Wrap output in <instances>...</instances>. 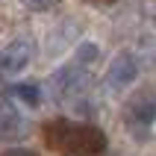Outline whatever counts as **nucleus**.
<instances>
[{"instance_id":"nucleus-1","label":"nucleus","mask_w":156,"mask_h":156,"mask_svg":"<svg viewBox=\"0 0 156 156\" xmlns=\"http://www.w3.org/2000/svg\"><path fill=\"white\" fill-rule=\"evenodd\" d=\"M41 139L50 150L65 156H100L109 144V139L100 127L86 121H68V118L47 121L41 127Z\"/></svg>"},{"instance_id":"nucleus-2","label":"nucleus","mask_w":156,"mask_h":156,"mask_svg":"<svg viewBox=\"0 0 156 156\" xmlns=\"http://www.w3.org/2000/svg\"><path fill=\"white\" fill-rule=\"evenodd\" d=\"M91 83H94V68H86L74 59L50 77V88L56 100H62V103H80L86 97V91L91 88Z\"/></svg>"},{"instance_id":"nucleus-3","label":"nucleus","mask_w":156,"mask_h":156,"mask_svg":"<svg viewBox=\"0 0 156 156\" xmlns=\"http://www.w3.org/2000/svg\"><path fill=\"white\" fill-rule=\"evenodd\" d=\"M121 121L127 124V130L136 139L150 136V127L156 121V91L153 88H141V91L127 97V103L121 109Z\"/></svg>"},{"instance_id":"nucleus-4","label":"nucleus","mask_w":156,"mask_h":156,"mask_svg":"<svg viewBox=\"0 0 156 156\" xmlns=\"http://www.w3.org/2000/svg\"><path fill=\"white\" fill-rule=\"evenodd\" d=\"M141 74V62L133 50H121L109 62V68L103 74V91L106 94H121L124 88H130Z\"/></svg>"},{"instance_id":"nucleus-5","label":"nucleus","mask_w":156,"mask_h":156,"mask_svg":"<svg viewBox=\"0 0 156 156\" xmlns=\"http://www.w3.org/2000/svg\"><path fill=\"white\" fill-rule=\"evenodd\" d=\"M33 59H35V41L30 35H18L15 41H9L0 50V80L3 77H18L21 71L30 68Z\"/></svg>"},{"instance_id":"nucleus-6","label":"nucleus","mask_w":156,"mask_h":156,"mask_svg":"<svg viewBox=\"0 0 156 156\" xmlns=\"http://www.w3.org/2000/svg\"><path fill=\"white\" fill-rule=\"evenodd\" d=\"M30 136V118L12 100H0V141H21Z\"/></svg>"},{"instance_id":"nucleus-7","label":"nucleus","mask_w":156,"mask_h":156,"mask_svg":"<svg viewBox=\"0 0 156 156\" xmlns=\"http://www.w3.org/2000/svg\"><path fill=\"white\" fill-rule=\"evenodd\" d=\"M3 97L12 100V103H24L30 109H38L41 106V86L38 83H12V86L3 88Z\"/></svg>"},{"instance_id":"nucleus-8","label":"nucleus","mask_w":156,"mask_h":156,"mask_svg":"<svg viewBox=\"0 0 156 156\" xmlns=\"http://www.w3.org/2000/svg\"><path fill=\"white\" fill-rule=\"evenodd\" d=\"M62 0H21V6L30 9V12H50V9H56Z\"/></svg>"},{"instance_id":"nucleus-9","label":"nucleus","mask_w":156,"mask_h":156,"mask_svg":"<svg viewBox=\"0 0 156 156\" xmlns=\"http://www.w3.org/2000/svg\"><path fill=\"white\" fill-rule=\"evenodd\" d=\"M0 156H38L35 150H30V147H6Z\"/></svg>"},{"instance_id":"nucleus-10","label":"nucleus","mask_w":156,"mask_h":156,"mask_svg":"<svg viewBox=\"0 0 156 156\" xmlns=\"http://www.w3.org/2000/svg\"><path fill=\"white\" fill-rule=\"evenodd\" d=\"M147 18H150V24L156 27V0H150V3H147Z\"/></svg>"}]
</instances>
